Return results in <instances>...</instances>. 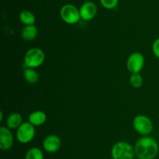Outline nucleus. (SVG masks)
Returning a JSON list of instances; mask_svg holds the SVG:
<instances>
[{
    "mask_svg": "<svg viewBox=\"0 0 159 159\" xmlns=\"http://www.w3.org/2000/svg\"><path fill=\"white\" fill-rule=\"evenodd\" d=\"M133 126L137 132L142 136H148L153 130V123L149 117L144 115H138L133 120Z\"/></svg>",
    "mask_w": 159,
    "mask_h": 159,
    "instance_id": "obj_6",
    "label": "nucleus"
},
{
    "mask_svg": "<svg viewBox=\"0 0 159 159\" xmlns=\"http://www.w3.org/2000/svg\"><path fill=\"white\" fill-rule=\"evenodd\" d=\"M152 52L154 55L159 59V37L155 39L152 44Z\"/></svg>",
    "mask_w": 159,
    "mask_h": 159,
    "instance_id": "obj_19",
    "label": "nucleus"
},
{
    "mask_svg": "<svg viewBox=\"0 0 159 159\" xmlns=\"http://www.w3.org/2000/svg\"><path fill=\"white\" fill-rule=\"evenodd\" d=\"M144 65V57L141 53L134 52L127 60V68L131 73H140Z\"/></svg>",
    "mask_w": 159,
    "mask_h": 159,
    "instance_id": "obj_7",
    "label": "nucleus"
},
{
    "mask_svg": "<svg viewBox=\"0 0 159 159\" xmlns=\"http://www.w3.org/2000/svg\"><path fill=\"white\" fill-rule=\"evenodd\" d=\"M45 60V54L40 48H32L28 50L24 55V65L26 67L36 69L40 66Z\"/></svg>",
    "mask_w": 159,
    "mask_h": 159,
    "instance_id": "obj_3",
    "label": "nucleus"
},
{
    "mask_svg": "<svg viewBox=\"0 0 159 159\" xmlns=\"http://www.w3.org/2000/svg\"><path fill=\"white\" fill-rule=\"evenodd\" d=\"M60 17L68 24H75L81 20L79 9L72 4H65L61 8Z\"/></svg>",
    "mask_w": 159,
    "mask_h": 159,
    "instance_id": "obj_4",
    "label": "nucleus"
},
{
    "mask_svg": "<svg viewBox=\"0 0 159 159\" xmlns=\"http://www.w3.org/2000/svg\"><path fill=\"white\" fill-rule=\"evenodd\" d=\"M36 134L35 126L29 121L23 122L21 126L16 129V137L17 140L21 143H29L34 140Z\"/></svg>",
    "mask_w": 159,
    "mask_h": 159,
    "instance_id": "obj_5",
    "label": "nucleus"
},
{
    "mask_svg": "<svg viewBox=\"0 0 159 159\" xmlns=\"http://www.w3.org/2000/svg\"><path fill=\"white\" fill-rule=\"evenodd\" d=\"M43 157L42 150L35 147L30 148L25 154V159H43Z\"/></svg>",
    "mask_w": 159,
    "mask_h": 159,
    "instance_id": "obj_16",
    "label": "nucleus"
},
{
    "mask_svg": "<svg viewBox=\"0 0 159 159\" xmlns=\"http://www.w3.org/2000/svg\"><path fill=\"white\" fill-rule=\"evenodd\" d=\"M23 117L18 112H12L6 119V127L10 129H17L23 123Z\"/></svg>",
    "mask_w": 159,
    "mask_h": 159,
    "instance_id": "obj_12",
    "label": "nucleus"
},
{
    "mask_svg": "<svg viewBox=\"0 0 159 159\" xmlns=\"http://www.w3.org/2000/svg\"><path fill=\"white\" fill-rule=\"evenodd\" d=\"M135 156L138 159H155L159 151L158 142L153 137L143 136L134 145Z\"/></svg>",
    "mask_w": 159,
    "mask_h": 159,
    "instance_id": "obj_1",
    "label": "nucleus"
},
{
    "mask_svg": "<svg viewBox=\"0 0 159 159\" xmlns=\"http://www.w3.org/2000/svg\"><path fill=\"white\" fill-rule=\"evenodd\" d=\"M19 19L24 26H26V25H35V16L31 11L28 10V9H24V10L21 11L20 15H19Z\"/></svg>",
    "mask_w": 159,
    "mask_h": 159,
    "instance_id": "obj_14",
    "label": "nucleus"
},
{
    "mask_svg": "<svg viewBox=\"0 0 159 159\" xmlns=\"http://www.w3.org/2000/svg\"><path fill=\"white\" fill-rule=\"evenodd\" d=\"M62 1H64V0H62Z\"/></svg>",
    "mask_w": 159,
    "mask_h": 159,
    "instance_id": "obj_20",
    "label": "nucleus"
},
{
    "mask_svg": "<svg viewBox=\"0 0 159 159\" xmlns=\"http://www.w3.org/2000/svg\"><path fill=\"white\" fill-rule=\"evenodd\" d=\"M38 30L35 25H26L23 27L21 31L22 38L26 41H33L37 37Z\"/></svg>",
    "mask_w": 159,
    "mask_h": 159,
    "instance_id": "obj_13",
    "label": "nucleus"
},
{
    "mask_svg": "<svg viewBox=\"0 0 159 159\" xmlns=\"http://www.w3.org/2000/svg\"><path fill=\"white\" fill-rule=\"evenodd\" d=\"M113 159H134L135 157L134 147L126 141H119L111 149Z\"/></svg>",
    "mask_w": 159,
    "mask_h": 159,
    "instance_id": "obj_2",
    "label": "nucleus"
},
{
    "mask_svg": "<svg viewBox=\"0 0 159 159\" xmlns=\"http://www.w3.org/2000/svg\"><path fill=\"white\" fill-rule=\"evenodd\" d=\"M79 12L82 20L89 21L94 19L97 14V6L93 2L87 1L79 8Z\"/></svg>",
    "mask_w": 159,
    "mask_h": 159,
    "instance_id": "obj_8",
    "label": "nucleus"
},
{
    "mask_svg": "<svg viewBox=\"0 0 159 159\" xmlns=\"http://www.w3.org/2000/svg\"><path fill=\"white\" fill-rule=\"evenodd\" d=\"M101 5L107 9H113L118 6L119 0H99Z\"/></svg>",
    "mask_w": 159,
    "mask_h": 159,
    "instance_id": "obj_18",
    "label": "nucleus"
},
{
    "mask_svg": "<svg viewBox=\"0 0 159 159\" xmlns=\"http://www.w3.org/2000/svg\"><path fill=\"white\" fill-rule=\"evenodd\" d=\"M47 120V115L40 110L34 111L31 112L28 116V121L34 126H40L45 123Z\"/></svg>",
    "mask_w": 159,
    "mask_h": 159,
    "instance_id": "obj_11",
    "label": "nucleus"
},
{
    "mask_svg": "<svg viewBox=\"0 0 159 159\" xmlns=\"http://www.w3.org/2000/svg\"><path fill=\"white\" fill-rule=\"evenodd\" d=\"M144 80L140 73H132L130 77V83L134 88H140L142 86Z\"/></svg>",
    "mask_w": 159,
    "mask_h": 159,
    "instance_id": "obj_17",
    "label": "nucleus"
},
{
    "mask_svg": "<svg viewBox=\"0 0 159 159\" xmlns=\"http://www.w3.org/2000/svg\"><path fill=\"white\" fill-rule=\"evenodd\" d=\"M61 147V140L55 134H50L44 138L43 141V147L48 153H55Z\"/></svg>",
    "mask_w": 159,
    "mask_h": 159,
    "instance_id": "obj_9",
    "label": "nucleus"
},
{
    "mask_svg": "<svg viewBox=\"0 0 159 159\" xmlns=\"http://www.w3.org/2000/svg\"><path fill=\"white\" fill-rule=\"evenodd\" d=\"M13 145V135L10 129L6 126L0 127V148L2 151L11 149Z\"/></svg>",
    "mask_w": 159,
    "mask_h": 159,
    "instance_id": "obj_10",
    "label": "nucleus"
},
{
    "mask_svg": "<svg viewBox=\"0 0 159 159\" xmlns=\"http://www.w3.org/2000/svg\"><path fill=\"white\" fill-rule=\"evenodd\" d=\"M23 76L25 80L29 84H36L39 80V74L35 69L26 67L23 70Z\"/></svg>",
    "mask_w": 159,
    "mask_h": 159,
    "instance_id": "obj_15",
    "label": "nucleus"
}]
</instances>
